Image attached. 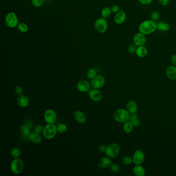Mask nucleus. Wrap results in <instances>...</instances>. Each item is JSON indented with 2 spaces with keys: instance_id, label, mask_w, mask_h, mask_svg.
Here are the masks:
<instances>
[{
  "instance_id": "obj_2",
  "label": "nucleus",
  "mask_w": 176,
  "mask_h": 176,
  "mask_svg": "<svg viewBox=\"0 0 176 176\" xmlns=\"http://www.w3.org/2000/svg\"><path fill=\"white\" fill-rule=\"evenodd\" d=\"M114 119L115 121L120 123H125L129 120L130 114L127 109H119L114 113Z\"/></svg>"
},
{
  "instance_id": "obj_32",
  "label": "nucleus",
  "mask_w": 176,
  "mask_h": 176,
  "mask_svg": "<svg viewBox=\"0 0 176 176\" xmlns=\"http://www.w3.org/2000/svg\"><path fill=\"white\" fill-rule=\"evenodd\" d=\"M122 161L124 164L126 165H131V164L133 163L132 157L129 156H125L123 157L122 159Z\"/></svg>"
},
{
  "instance_id": "obj_28",
  "label": "nucleus",
  "mask_w": 176,
  "mask_h": 176,
  "mask_svg": "<svg viewBox=\"0 0 176 176\" xmlns=\"http://www.w3.org/2000/svg\"><path fill=\"white\" fill-rule=\"evenodd\" d=\"M20 130L22 132L24 136L28 137L30 133V128L25 124L22 125L20 127Z\"/></svg>"
},
{
  "instance_id": "obj_14",
  "label": "nucleus",
  "mask_w": 176,
  "mask_h": 176,
  "mask_svg": "<svg viewBox=\"0 0 176 176\" xmlns=\"http://www.w3.org/2000/svg\"><path fill=\"white\" fill-rule=\"evenodd\" d=\"M91 84L86 80H81L76 85V88L79 92H85L89 91Z\"/></svg>"
},
{
  "instance_id": "obj_25",
  "label": "nucleus",
  "mask_w": 176,
  "mask_h": 176,
  "mask_svg": "<svg viewBox=\"0 0 176 176\" xmlns=\"http://www.w3.org/2000/svg\"><path fill=\"white\" fill-rule=\"evenodd\" d=\"M134 128L132 123L129 120L124 123L123 126V130L124 132L126 133H130L132 132Z\"/></svg>"
},
{
  "instance_id": "obj_35",
  "label": "nucleus",
  "mask_w": 176,
  "mask_h": 176,
  "mask_svg": "<svg viewBox=\"0 0 176 176\" xmlns=\"http://www.w3.org/2000/svg\"><path fill=\"white\" fill-rule=\"evenodd\" d=\"M160 17V15L158 11H153L150 15L151 20L154 21L159 20Z\"/></svg>"
},
{
  "instance_id": "obj_9",
  "label": "nucleus",
  "mask_w": 176,
  "mask_h": 176,
  "mask_svg": "<svg viewBox=\"0 0 176 176\" xmlns=\"http://www.w3.org/2000/svg\"><path fill=\"white\" fill-rule=\"evenodd\" d=\"M132 159L135 165H142L145 161V154L141 150H136L133 154Z\"/></svg>"
},
{
  "instance_id": "obj_31",
  "label": "nucleus",
  "mask_w": 176,
  "mask_h": 176,
  "mask_svg": "<svg viewBox=\"0 0 176 176\" xmlns=\"http://www.w3.org/2000/svg\"><path fill=\"white\" fill-rule=\"evenodd\" d=\"M110 169L112 171L113 173L117 174L120 171V166L117 163H114L112 164L111 166H110Z\"/></svg>"
},
{
  "instance_id": "obj_21",
  "label": "nucleus",
  "mask_w": 176,
  "mask_h": 176,
  "mask_svg": "<svg viewBox=\"0 0 176 176\" xmlns=\"http://www.w3.org/2000/svg\"><path fill=\"white\" fill-rule=\"evenodd\" d=\"M135 54L140 58H144L148 54V50L146 47L143 46L137 47L136 50Z\"/></svg>"
},
{
  "instance_id": "obj_5",
  "label": "nucleus",
  "mask_w": 176,
  "mask_h": 176,
  "mask_svg": "<svg viewBox=\"0 0 176 176\" xmlns=\"http://www.w3.org/2000/svg\"><path fill=\"white\" fill-rule=\"evenodd\" d=\"M5 24L10 28H15L19 24L17 16L14 12H10L5 17Z\"/></svg>"
},
{
  "instance_id": "obj_20",
  "label": "nucleus",
  "mask_w": 176,
  "mask_h": 176,
  "mask_svg": "<svg viewBox=\"0 0 176 176\" xmlns=\"http://www.w3.org/2000/svg\"><path fill=\"white\" fill-rule=\"evenodd\" d=\"M28 138L32 142L36 144L41 143L42 141V138L40 134L35 131L30 133L28 136Z\"/></svg>"
},
{
  "instance_id": "obj_23",
  "label": "nucleus",
  "mask_w": 176,
  "mask_h": 176,
  "mask_svg": "<svg viewBox=\"0 0 176 176\" xmlns=\"http://www.w3.org/2000/svg\"><path fill=\"white\" fill-rule=\"evenodd\" d=\"M157 30L160 32H166L170 30V25L166 22L164 21H159L157 23Z\"/></svg>"
},
{
  "instance_id": "obj_39",
  "label": "nucleus",
  "mask_w": 176,
  "mask_h": 176,
  "mask_svg": "<svg viewBox=\"0 0 176 176\" xmlns=\"http://www.w3.org/2000/svg\"><path fill=\"white\" fill-rule=\"evenodd\" d=\"M43 130H44V128H43L42 125H37L34 128V131L38 133L39 134L43 132Z\"/></svg>"
},
{
  "instance_id": "obj_44",
  "label": "nucleus",
  "mask_w": 176,
  "mask_h": 176,
  "mask_svg": "<svg viewBox=\"0 0 176 176\" xmlns=\"http://www.w3.org/2000/svg\"><path fill=\"white\" fill-rule=\"evenodd\" d=\"M171 62L173 65L176 66V54H174L171 56Z\"/></svg>"
},
{
  "instance_id": "obj_3",
  "label": "nucleus",
  "mask_w": 176,
  "mask_h": 176,
  "mask_svg": "<svg viewBox=\"0 0 176 176\" xmlns=\"http://www.w3.org/2000/svg\"><path fill=\"white\" fill-rule=\"evenodd\" d=\"M58 132L57 127L54 123H48L43 130V135L47 140H51L56 135Z\"/></svg>"
},
{
  "instance_id": "obj_17",
  "label": "nucleus",
  "mask_w": 176,
  "mask_h": 176,
  "mask_svg": "<svg viewBox=\"0 0 176 176\" xmlns=\"http://www.w3.org/2000/svg\"><path fill=\"white\" fill-rule=\"evenodd\" d=\"M127 109L130 114H134L137 112L138 110V105L134 100H129L127 103Z\"/></svg>"
},
{
  "instance_id": "obj_29",
  "label": "nucleus",
  "mask_w": 176,
  "mask_h": 176,
  "mask_svg": "<svg viewBox=\"0 0 176 176\" xmlns=\"http://www.w3.org/2000/svg\"><path fill=\"white\" fill-rule=\"evenodd\" d=\"M11 157H13L14 159L19 158L21 155L20 150L18 148H13L11 151Z\"/></svg>"
},
{
  "instance_id": "obj_41",
  "label": "nucleus",
  "mask_w": 176,
  "mask_h": 176,
  "mask_svg": "<svg viewBox=\"0 0 176 176\" xmlns=\"http://www.w3.org/2000/svg\"><path fill=\"white\" fill-rule=\"evenodd\" d=\"M170 0H158L159 4L162 6H166L170 3Z\"/></svg>"
},
{
  "instance_id": "obj_33",
  "label": "nucleus",
  "mask_w": 176,
  "mask_h": 176,
  "mask_svg": "<svg viewBox=\"0 0 176 176\" xmlns=\"http://www.w3.org/2000/svg\"><path fill=\"white\" fill-rule=\"evenodd\" d=\"M57 129H58V132L61 133H64L67 131V127L65 124L61 123L57 126Z\"/></svg>"
},
{
  "instance_id": "obj_43",
  "label": "nucleus",
  "mask_w": 176,
  "mask_h": 176,
  "mask_svg": "<svg viewBox=\"0 0 176 176\" xmlns=\"http://www.w3.org/2000/svg\"><path fill=\"white\" fill-rule=\"evenodd\" d=\"M106 145H101L99 146L98 148V150H99L100 152L102 153H104L105 152V150H106Z\"/></svg>"
},
{
  "instance_id": "obj_42",
  "label": "nucleus",
  "mask_w": 176,
  "mask_h": 176,
  "mask_svg": "<svg viewBox=\"0 0 176 176\" xmlns=\"http://www.w3.org/2000/svg\"><path fill=\"white\" fill-rule=\"evenodd\" d=\"M25 122L24 124L27 125L30 129H31V128H32V126H33V122H32V121L30 119H27L25 120Z\"/></svg>"
},
{
  "instance_id": "obj_8",
  "label": "nucleus",
  "mask_w": 176,
  "mask_h": 176,
  "mask_svg": "<svg viewBox=\"0 0 176 176\" xmlns=\"http://www.w3.org/2000/svg\"><path fill=\"white\" fill-rule=\"evenodd\" d=\"M105 77L101 75H98L92 79L91 86L94 89H100L105 86Z\"/></svg>"
},
{
  "instance_id": "obj_15",
  "label": "nucleus",
  "mask_w": 176,
  "mask_h": 176,
  "mask_svg": "<svg viewBox=\"0 0 176 176\" xmlns=\"http://www.w3.org/2000/svg\"><path fill=\"white\" fill-rule=\"evenodd\" d=\"M112 164V161L109 157H103L100 159L98 163V166L101 169L109 168Z\"/></svg>"
},
{
  "instance_id": "obj_45",
  "label": "nucleus",
  "mask_w": 176,
  "mask_h": 176,
  "mask_svg": "<svg viewBox=\"0 0 176 176\" xmlns=\"http://www.w3.org/2000/svg\"><path fill=\"white\" fill-rule=\"evenodd\" d=\"M45 1H47V2H50V1H52V0H45Z\"/></svg>"
},
{
  "instance_id": "obj_36",
  "label": "nucleus",
  "mask_w": 176,
  "mask_h": 176,
  "mask_svg": "<svg viewBox=\"0 0 176 176\" xmlns=\"http://www.w3.org/2000/svg\"><path fill=\"white\" fill-rule=\"evenodd\" d=\"M136 48L137 47L134 44L129 45L128 48V53L130 54H133L134 53H135Z\"/></svg>"
},
{
  "instance_id": "obj_13",
  "label": "nucleus",
  "mask_w": 176,
  "mask_h": 176,
  "mask_svg": "<svg viewBox=\"0 0 176 176\" xmlns=\"http://www.w3.org/2000/svg\"><path fill=\"white\" fill-rule=\"evenodd\" d=\"M89 98L95 102H99L102 99L103 95L98 89H94L89 91L88 93Z\"/></svg>"
},
{
  "instance_id": "obj_40",
  "label": "nucleus",
  "mask_w": 176,
  "mask_h": 176,
  "mask_svg": "<svg viewBox=\"0 0 176 176\" xmlns=\"http://www.w3.org/2000/svg\"><path fill=\"white\" fill-rule=\"evenodd\" d=\"M153 0H138L140 3L142 5H149L153 2Z\"/></svg>"
},
{
  "instance_id": "obj_7",
  "label": "nucleus",
  "mask_w": 176,
  "mask_h": 176,
  "mask_svg": "<svg viewBox=\"0 0 176 176\" xmlns=\"http://www.w3.org/2000/svg\"><path fill=\"white\" fill-rule=\"evenodd\" d=\"M95 28L98 33L103 34L107 31L108 23L106 19L104 18H99L95 22Z\"/></svg>"
},
{
  "instance_id": "obj_37",
  "label": "nucleus",
  "mask_w": 176,
  "mask_h": 176,
  "mask_svg": "<svg viewBox=\"0 0 176 176\" xmlns=\"http://www.w3.org/2000/svg\"><path fill=\"white\" fill-rule=\"evenodd\" d=\"M15 92L17 95L20 96L23 94L24 90L22 87H21L20 86H17L15 88Z\"/></svg>"
},
{
  "instance_id": "obj_4",
  "label": "nucleus",
  "mask_w": 176,
  "mask_h": 176,
  "mask_svg": "<svg viewBox=\"0 0 176 176\" xmlns=\"http://www.w3.org/2000/svg\"><path fill=\"white\" fill-rule=\"evenodd\" d=\"M120 151V146L118 144L114 143L111 144L110 145H108V146L106 147L105 153L107 157L113 159L118 156Z\"/></svg>"
},
{
  "instance_id": "obj_11",
  "label": "nucleus",
  "mask_w": 176,
  "mask_h": 176,
  "mask_svg": "<svg viewBox=\"0 0 176 176\" xmlns=\"http://www.w3.org/2000/svg\"><path fill=\"white\" fill-rule=\"evenodd\" d=\"M44 119L47 123H54L57 119V115L53 109H48L44 114Z\"/></svg>"
},
{
  "instance_id": "obj_27",
  "label": "nucleus",
  "mask_w": 176,
  "mask_h": 176,
  "mask_svg": "<svg viewBox=\"0 0 176 176\" xmlns=\"http://www.w3.org/2000/svg\"><path fill=\"white\" fill-rule=\"evenodd\" d=\"M18 30L21 33H25L28 32V26L27 24L21 22L18 24L17 26Z\"/></svg>"
},
{
  "instance_id": "obj_10",
  "label": "nucleus",
  "mask_w": 176,
  "mask_h": 176,
  "mask_svg": "<svg viewBox=\"0 0 176 176\" xmlns=\"http://www.w3.org/2000/svg\"><path fill=\"white\" fill-rule=\"evenodd\" d=\"M146 35L140 33V32L136 33L133 38V44H134L137 47L145 45L146 43Z\"/></svg>"
},
{
  "instance_id": "obj_30",
  "label": "nucleus",
  "mask_w": 176,
  "mask_h": 176,
  "mask_svg": "<svg viewBox=\"0 0 176 176\" xmlns=\"http://www.w3.org/2000/svg\"><path fill=\"white\" fill-rule=\"evenodd\" d=\"M87 76L89 79H93L97 76V71L95 69H89L87 72Z\"/></svg>"
},
{
  "instance_id": "obj_18",
  "label": "nucleus",
  "mask_w": 176,
  "mask_h": 176,
  "mask_svg": "<svg viewBox=\"0 0 176 176\" xmlns=\"http://www.w3.org/2000/svg\"><path fill=\"white\" fill-rule=\"evenodd\" d=\"M17 102L18 105L20 106L21 108H27L29 105L30 101L29 99L26 96L21 95L18 97Z\"/></svg>"
},
{
  "instance_id": "obj_1",
  "label": "nucleus",
  "mask_w": 176,
  "mask_h": 176,
  "mask_svg": "<svg viewBox=\"0 0 176 176\" xmlns=\"http://www.w3.org/2000/svg\"><path fill=\"white\" fill-rule=\"evenodd\" d=\"M139 32L146 36L150 35L157 30V22L151 19L146 20L140 23L139 27Z\"/></svg>"
},
{
  "instance_id": "obj_22",
  "label": "nucleus",
  "mask_w": 176,
  "mask_h": 176,
  "mask_svg": "<svg viewBox=\"0 0 176 176\" xmlns=\"http://www.w3.org/2000/svg\"><path fill=\"white\" fill-rule=\"evenodd\" d=\"M133 173L136 176H144L146 174L145 168L141 165H135L133 168Z\"/></svg>"
},
{
  "instance_id": "obj_34",
  "label": "nucleus",
  "mask_w": 176,
  "mask_h": 176,
  "mask_svg": "<svg viewBox=\"0 0 176 176\" xmlns=\"http://www.w3.org/2000/svg\"><path fill=\"white\" fill-rule=\"evenodd\" d=\"M44 1L45 0H32V4L35 7H40L44 4Z\"/></svg>"
},
{
  "instance_id": "obj_26",
  "label": "nucleus",
  "mask_w": 176,
  "mask_h": 176,
  "mask_svg": "<svg viewBox=\"0 0 176 176\" xmlns=\"http://www.w3.org/2000/svg\"><path fill=\"white\" fill-rule=\"evenodd\" d=\"M112 11H111V8L109 7H105L104 8H102L101 11V15L102 17L104 18H108L111 16L112 14Z\"/></svg>"
},
{
  "instance_id": "obj_24",
  "label": "nucleus",
  "mask_w": 176,
  "mask_h": 176,
  "mask_svg": "<svg viewBox=\"0 0 176 176\" xmlns=\"http://www.w3.org/2000/svg\"><path fill=\"white\" fill-rule=\"evenodd\" d=\"M129 121L132 123L134 127L138 128L140 126V121L138 116L136 113L131 114L130 117Z\"/></svg>"
},
{
  "instance_id": "obj_6",
  "label": "nucleus",
  "mask_w": 176,
  "mask_h": 176,
  "mask_svg": "<svg viewBox=\"0 0 176 176\" xmlns=\"http://www.w3.org/2000/svg\"><path fill=\"white\" fill-rule=\"evenodd\" d=\"M11 170L15 174H20L24 170V162L18 158L14 159L11 163Z\"/></svg>"
},
{
  "instance_id": "obj_19",
  "label": "nucleus",
  "mask_w": 176,
  "mask_h": 176,
  "mask_svg": "<svg viewBox=\"0 0 176 176\" xmlns=\"http://www.w3.org/2000/svg\"><path fill=\"white\" fill-rule=\"evenodd\" d=\"M166 76L169 79L174 80L176 79V66L171 65L167 67L166 70Z\"/></svg>"
},
{
  "instance_id": "obj_16",
  "label": "nucleus",
  "mask_w": 176,
  "mask_h": 176,
  "mask_svg": "<svg viewBox=\"0 0 176 176\" xmlns=\"http://www.w3.org/2000/svg\"><path fill=\"white\" fill-rule=\"evenodd\" d=\"M73 115L76 122L79 124H84L86 121L85 115L82 111H75L73 112Z\"/></svg>"
},
{
  "instance_id": "obj_12",
  "label": "nucleus",
  "mask_w": 176,
  "mask_h": 176,
  "mask_svg": "<svg viewBox=\"0 0 176 176\" xmlns=\"http://www.w3.org/2000/svg\"><path fill=\"white\" fill-rule=\"evenodd\" d=\"M127 19L126 13L123 11L120 10V11L115 15L114 21L117 25H121L126 21Z\"/></svg>"
},
{
  "instance_id": "obj_38",
  "label": "nucleus",
  "mask_w": 176,
  "mask_h": 176,
  "mask_svg": "<svg viewBox=\"0 0 176 176\" xmlns=\"http://www.w3.org/2000/svg\"><path fill=\"white\" fill-rule=\"evenodd\" d=\"M110 8H111V11L112 13H114V14H116L120 11V7L117 5H112Z\"/></svg>"
}]
</instances>
